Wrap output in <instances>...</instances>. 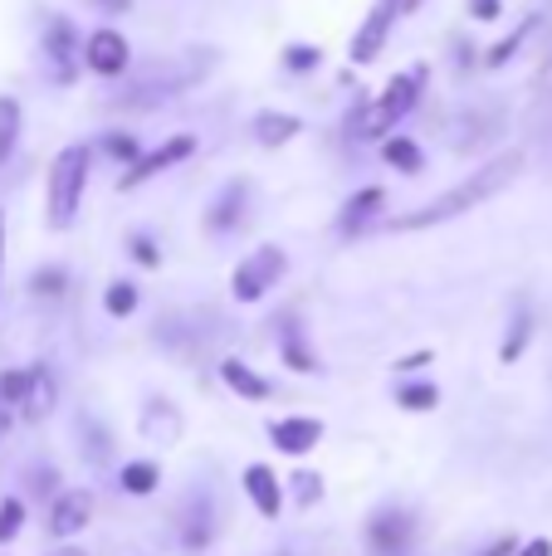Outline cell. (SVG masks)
Returning <instances> with one entry per match:
<instances>
[{
    "instance_id": "32",
    "label": "cell",
    "mask_w": 552,
    "mask_h": 556,
    "mask_svg": "<svg viewBox=\"0 0 552 556\" xmlns=\"http://www.w3.org/2000/svg\"><path fill=\"white\" fill-rule=\"evenodd\" d=\"M59 288H64V278L59 274H39L35 278V293H59Z\"/></svg>"
},
{
    "instance_id": "34",
    "label": "cell",
    "mask_w": 552,
    "mask_h": 556,
    "mask_svg": "<svg viewBox=\"0 0 552 556\" xmlns=\"http://www.w3.org/2000/svg\"><path fill=\"white\" fill-rule=\"evenodd\" d=\"M133 250H137V260H142V264H147V269H156V250H152V244H147V240H137V244H133Z\"/></svg>"
},
{
    "instance_id": "17",
    "label": "cell",
    "mask_w": 552,
    "mask_h": 556,
    "mask_svg": "<svg viewBox=\"0 0 552 556\" xmlns=\"http://www.w3.org/2000/svg\"><path fill=\"white\" fill-rule=\"evenodd\" d=\"M123 493H133V498H147V493H156V483H162V469L156 464H147V459H137V464H123Z\"/></svg>"
},
{
    "instance_id": "20",
    "label": "cell",
    "mask_w": 552,
    "mask_h": 556,
    "mask_svg": "<svg viewBox=\"0 0 552 556\" xmlns=\"http://www.w3.org/2000/svg\"><path fill=\"white\" fill-rule=\"evenodd\" d=\"M20 142V103L15 98H0V162L15 152Z\"/></svg>"
},
{
    "instance_id": "13",
    "label": "cell",
    "mask_w": 552,
    "mask_h": 556,
    "mask_svg": "<svg viewBox=\"0 0 552 556\" xmlns=\"http://www.w3.org/2000/svg\"><path fill=\"white\" fill-rule=\"evenodd\" d=\"M221 376H225V386H230L235 395H244V401H269V395H274V386L264 381L260 371H250L244 362H235V356H230V362H221Z\"/></svg>"
},
{
    "instance_id": "14",
    "label": "cell",
    "mask_w": 552,
    "mask_h": 556,
    "mask_svg": "<svg viewBox=\"0 0 552 556\" xmlns=\"http://www.w3.org/2000/svg\"><path fill=\"white\" fill-rule=\"evenodd\" d=\"M25 420H45L49 410H54V376L45 371V366H35L29 371V386H25Z\"/></svg>"
},
{
    "instance_id": "16",
    "label": "cell",
    "mask_w": 552,
    "mask_h": 556,
    "mask_svg": "<svg viewBox=\"0 0 552 556\" xmlns=\"http://www.w3.org/2000/svg\"><path fill=\"white\" fill-rule=\"evenodd\" d=\"M244 195H250V191H244V181L225 186L221 205H215V211H211V230H215V235H225V230H230V225L244 215Z\"/></svg>"
},
{
    "instance_id": "15",
    "label": "cell",
    "mask_w": 552,
    "mask_h": 556,
    "mask_svg": "<svg viewBox=\"0 0 552 556\" xmlns=\"http://www.w3.org/2000/svg\"><path fill=\"white\" fill-rule=\"evenodd\" d=\"M254 137H260V147H284L299 137V117L289 113H260L254 117Z\"/></svg>"
},
{
    "instance_id": "2",
    "label": "cell",
    "mask_w": 552,
    "mask_h": 556,
    "mask_svg": "<svg viewBox=\"0 0 552 556\" xmlns=\"http://www.w3.org/2000/svg\"><path fill=\"white\" fill-rule=\"evenodd\" d=\"M84 186H88V147H64L49 166V186H45V215L49 230H68L84 205Z\"/></svg>"
},
{
    "instance_id": "33",
    "label": "cell",
    "mask_w": 552,
    "mask_h": 556,
    "mask_svg": "<svg viewBox=\"0 0 552 556\" xmlns=\"http://www.w3.org/2000/svg\"><path fill=\"white\" fill-rule=\"evenodd\" d=\"M469 10H475L479 20H494L499 15V0H469Z\"/></svg>"
},
{
    "instance_id": "7",
    "label": "cell",
    "mask_w": 552,
    "mask_h": 556,
    "mask_svg": "<svg viewBox=\"0 0 552 556\" xmlns=\"http://www.w3.org/2000/svg\"><path fill=\"white\" fill-rule=\"evenodd\" d=\"M411 513H397V508H381L377 518L367 522V542L377 556H401L411 547Z\"/></svg>"
},
{
    "instance_id": "28",
    "label": "cell",
    "mask_w": 552,
    "mask_h": 556,
    "mask_svg": "<svg viewBox=\"0 0 552 556\" xmlns=\"http://www.w3.org/2000/svg\"><path fill=\"white\" fill-rule=\"evenodd\" d=\"M108 156H113V162H142V147H137V137H108Z\"/></svg>"
},
{
    "instance_id": "6",
    "label": "cell",
    "mask_w": 552,
    "mask_h": 556,
    "mask_svg": "<svg viewBox=\"0 0 552 556\" xmlns=\"http://www.w3.org/2000/svg\"><path fill=\"white\" fill-rule=\"evenodd\" d=\"M88 518H93V493L88 489H64L54 498V508H49V538H59V542H68V538H78V532L88 528Z\"/></svg>"
},
{
    "instance_id": "23",
    "label": "cell",
    "mask_w": 552,
    "mask_h": 556,
    "mask_svg": "<svg viewBox=\"0 0 552 556\" xmlns=\"http://www.w3.org/2000/svg\"><path fill=\"white\" fill-rule=\"evenodd\" d=\"M20 528H25V503L5 498V503H0V542H15Z\"/></svg>"
},
{
    "instance_id": "29",
    "label": "cell",
    "mask_w": 552,
    "mask_h": 556,
    "mask_svg": "<svg viewBox=\"0 0 552 556\" xmlns=\"http://www.w3.org/2000/svg\"><path fill=\"white\" fill-rule=\"evenodd\" d=\"M25 386H29V371H5V376H0V401L20 405V401H25Z\"/></svg>"
},
{
    "instance_id": "4",
    "label": "cell",
    "mask_w": 552,
    "mask_h": 556,
    "mask_svg": "<svg viewBox=\"0 0 552 556\" xmlns=\"http://www.w3.org/2000/svg\"><path fill=\"white\" fill-rule=\"evenodd\" d=\"M279 274H284V250H279V244H264V250H254L250 260L235 269L230 293L240 298V303H254V298L269 293V283H274Z\"/></svg>"
},
{
    "instance_id": "24",
    "label": "cell",
    "mask_w": 552,
    "mask_h": 556,
    "mask_svg": "<svg viewBox=\"0 0 552 556\" xmlns=\"http://www.w3.org/2000/svg\"><path fill=\"white\" fill-rule=\"evenodd\" d=\"M284 356H289V366H293V371H313V366H318V356H309V352H303V337H299V327H289V342H284Z\"/></svg>"
},
{
    "instance_id": "19",
    "label": "cell",
    "mask_w": 552,
    "mask_h": 556,
    "mask_svg": "<svg viewBox=\"0 0 552 556\" xmlns=\"http://www.w3.org/2000/svg\"><path fill=\"white\" fill-rule=\"evenodd\" d=\"M381 156H387V166H397V172H421V147L411 142V137H387Z\"/></svg>"
},
{
    "instance_id": "22",
    "label": "cell",
    "mask_w": 552,
    "mask_h": 556,
    "mask_svg": "<svg viewBox=\"0 0 552 556\" xmlns=\"http://www.w3.org/2000/svg\"><path fill=\"white\" fill-rule=\"evenodd\" d=\"M528 327H534V317L518 307V317H514V327H509V337H504V346H499V356L504 362H518L524 356V346H528Z\"/></svg>"
},
{
    "instance_id": "1",
    "label": "cell",
    "mask_w": 552,
    "mask_h": 556,
    "mask_svg": "<svg viewBox=\"0 0 552 556\" xmlns=\"http://www.w3.org/2000/svg\"><path fill=\"white\" fill-rule=\"evenodd\" d=\"M524 172V152H504V156H494L489 166H479L469 181H460V186H450L440 201H430V205H421V211H411V215H401L397 220V230H426V225H446V220H455V215H465V211H475L479 201H489V195H499L514 176Z\"/></svg>"
},
{
    "instance_id": "36",
    "label": "cell",
    "mask_w": 552,
    "mask_h": 556,
    "mask_svg": "<svg viewBox=\"0 0 552 556\" xmlns=\"http://www.w3.org/2000/svg\"><path fill=\"white\" fill-rule=\"evenodd\" d=\"M0 264H5V215H0Z\"/></svg>"
},
{
    "instance_id": "12",
    "label": "cell",
    "mask_w": 552,
    "mask_h": 556,
    "mask_svg": "<svg viewBox=\"0 0 552 556\" xmlns=\"http://www.w3.org/2000/svg\"><path fill=\"white\" fill-rule=\"evenodd\" d=\"M45 49H49V59L59 64V78H74L78 49H74V25H68L64 15H49V25H45Z\"/></svg>"
},
{
    "instance_id": "25",
    "label": "cell",
    "mask_w": 552,
    "mask_h": 556,
    "mask_svg": "<svg viewBox=\"0 0 552 556\" xmlns=\"http://www.w3.org/2000/svg\"><path fill=\"white\" fill-rule=\"evenodd\" d=\"M133 307H137V288L133 283H113V288H108V313H113V317H127Z\"/></svg>"
},
{
    "instance_id": "21",
    "label": "cell",
    "mask_w": 552,
    "mask_h": 556,
    "mask_svg": "<svg viewBox=\"0 0 552 556\" xmlns=\"http://www.w3.org/2000/svg\"><path fill=\"white\" fill-rule=\"evenodd\" d=\"M397 405H406V410H436V405H440V391H436V381L401 386V391H397Z\"/></svg>"
},
{
    "instance_id": "9",
    "label": "cell",
    "mask_w": 552,
    "mask_h": 556,
    "mask_svg": "<svg viewBox=\"0 0 552 556\" xmlns=\"http://www.w3.org/2000/svg\"><path fill=\"white\" fill-rule=\"evenodd\" d=\"M269 440H274V450H279V454L303 459V454L323 440V420H313V415H289V420H274L269 425Z\"/></svg>"
},
{
    "instance_id": "3",
    "label": "cell",
    "mask_w": 552,
    "mask_h": 556,
    "mask_svg": "<svg viewBox=\"0 0 552 556\" xmlns=\"http://www.w3.org/2000/svg\"><path fill=\"white\" fill-rule=\"evenodd\" d=\"M421 88H426V64H416V68H406V74H397L387 88H381V98L372 103V113L362 117V137H381V132H391V127L401 123V117L416 108V98H421Z\"/></svg>"
},
{
    "instance_id": "26",
    "label": "cell",
    "mask_w": 552,
    "mask_h": 556,
    "mask_svg": "<svg viewBox=\"0 0 552 556\" xmlns=\"http://www.w3.org/2000/svg\"><path fill=\"white\" fill-rule=\"evenodd\" d=\"M293 493H299V503H303V508H313V503L323 498V479H318V473H309V469H303V473H293Z\"/></svg>"
},
{
    "instance_id": "10",
    "label": "cell",
    "mask_w": 552,
    "mask_h": 556,
    "mask_svg": "<svg viewBox=\"0 0 552 556\" xmlns=\"http://www.w3.org/2000/svg\"><path fill=\"white\" fill-rule=\"evenodd\" d=\"M196 152V137H172V142H166L162 147V152H147L142 156V162H137L133 166V172H127L123 176V191H137V186H142L147 181V176H162L166 172V166H176V162H186V156H191Z\"/></svg>"
},
{
    "instance_id": "18",
    "label": "cell",
    "mask_w": 552,
    "mask_h": 556,
    "mask_svg": "<svg viewBox=\"0 0 552 556\" xmlns=\"http://www.w3.org/2000/svg\"><path fill=\"white\" fill-rule=\"evenodd\" d=\"M377 205H381V191H377V186H367V191H362V195H352V201H348V211H342V235H352V230H362V225H367V215L372 211H377Z\"/></svg>"
},
{
    "instance_id": "8",
    "label": "cell",
    "mask_w": 552,
    "mask_h": 556,
    "mask_svg": "<svg viewBox=\"0 0 552 556\" xmlns=\"http://www.w3.org/2000/svg\"><path fill=\"white\" fill-rule=\"evenodd\" d=\"M84 59H88V68H93L98 78H117L133 54H127V39L117 35V29H93L88 45H84Z\"/></svg>"
},
{
    "instance_id": "27",
    "label": "cell",
    "mask_w": 552,
    "mask_h": 556,
    "mask_svg": "<svg viewBox=\"0 0 552 556\" xmlns=\"http://www.w3.org/2000/svg\"><path fill=\"white\" fill-rule=\"evenodd\" d=\"M318 49H309V45H293V49H284V64L293 68V74H309V68H318Z\"/></svg>"
},
{
    "instance_id": "30",
    "label": "cell",
    "mask_w": 552,
    "mask_h": 556,
    "mask_svg": "<svg viewBox=\"0 0 552 556\" xmlns=\"http://www.w3.org/2000/svg\"><path fill=\"white\" fill-rule=\"evenodd\" d=\"M528 29H534V20H528V25H524V29H514V35H509V39H504V45H494V49H489V64H494V68H499V64H504V59H509V54H514V49H518V45H524V39H528Z\"/></svg>"
},
{
    "instance_id": "38",
    "label": "cell",
    "mask_w": 552,
    "mask_h": 556,
    "mask_svg": "<svg viewBox=\"0 0 552 556\" xmlns=\"http://www.w3.org/2000/svg\"><path fill=\"white\" fill-rule=\"evenodd\" d=\"M103 5H113V0H103Z\"/></svg>"
},
{
    "instance_id": "37",
    "label": "cell",
    "mask_w": 552,
    "mask_h": 556,
    "mask_svg": "<svg viewBox=\"0 0 552 556\" xmlns=\"http://www.w3.org/2000/svg\"><path fill=\"white\" fill-rule=\"evenodd\" d=\"M49 556H84L78 547H59V552H49Z\"/></svg>"
},
{
    "instance_id": "35",
    "label": "cell",
    "mask_w": 552,
    "mask_h": 556,
    "mask_svg": "<svg viewBox=\"0 0 552 556\" xmlns=\"http://www.w3.org/2000/svg\"><path fill=\"white\" fill-rule=\"evenodd\" d=\"M514 552H518V542H514V538H499V542H494V547H489L485 556H514Z\"/></svg>"
},
{
    "instance_id": "5",
    "label": "cell",
    "mask_w": 552,
    "mask_h": 556,
    "mask_svg": "<svg viewBox=\"0 0 552 556\" xmlns=\"http://www.w3.org/2000/svg\"><path fill=\"white\" fill-rule=\"evenodd\" d=\"M411 5H416V0H377V5H372V15H367V25H362L357 39H352V59H357V64H372V59L381 54V45H387L397 15H401V10H411Z\"/></svg>"
},
{
    "instance_id": "31",
    "label": "cell",
    "mask_w": 552,
    "mask_h": 556,
    "mask_svg": "<svg viewBox=\"0 0 552 556\" xmlns=\"http://www.w3.org/2000/svg\"><path fill=\"white\" fill-rule=\"evenodd\" d=\"M514 556H552V542L548 538H534V542H524Z\"/></svg>"
},
{
    "instance_id": "11",
    "label": "cell",
    "mask_w": 552,
    "mask_h": 556,
    "mask_svg": "<svg viewBox=\"0 0 552 556\" xmlns=\"http://www.w3.org/2000/svg\"><path fill=\"white\" fill-rule=\"evenodd\" d=\"M244 493H250L260 518H279L284 513V483L269 464H250V469H244Z\"/></svg>"
}]
</instances>
